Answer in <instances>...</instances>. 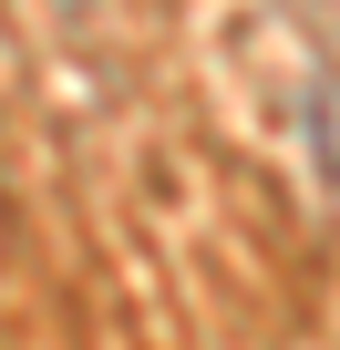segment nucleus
Returning <instances> with one entry per match:
<instances>
[{
	"label": "nucleus",
	"mask_w": 340,
	"mask_h": 350,
	"mask_svg": "<svg viewBox=\"0 0 340 350\" xmlns=\"http://www.w3.org/2000/svg\"><path fill=\"white\" fill-rule=\"evenodd\" d=\"M309 165H319V196H340V72L309 83Z\"/></svg>",
	"instance_id": "f257e3e1"
}]
</instances>
